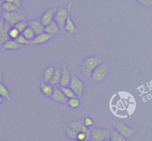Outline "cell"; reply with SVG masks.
Instances as JSON below:
<instances>
[{"instance_id": "cell-1", "label": "cell", "mask_w": 152, "mask_h": 141, "mask_svg": "<svg viewBox=\"0 0 152 141\" xmlns=\"http://www.w3.org/2000/svg\"><path fill=\"white\" fill-rule=\"evenodd\" d=\"M103 62L102 59L98 56H91L84 59L81 64L80 69L86 77H91L94 70Z\"/></svg>"}, {"instance_id": "cell-2", "label": "cell", "mask_w": 152, "mask_h": 141, "mask_svg": "<svg viewBox=\"0 0 152 141\" xmlns=\"http://www.w3.org/2000/svg\"><path fill=\"white\" fill-rule=\"evenodd\" d=\"M109 73V68L106 62H102L92 72L91 79L95 83H101L105 81Z\"/></svg>"}, {"instance_id": "cell-3", "label": "cell", "mask_w": 152, "mask_h": 141, "mask_svg": "<svg viewBox=\"0 0 152 141\" xmlns=\"http://www.w3.org/2000/svg\"><path fill=\"white\" fill-rule=\"evenodd\" d=\"M2 17L10 26H14L17 22L22 20H26L28 19V16L25 12L21 10L13 12L3 11Z\"/></svg>"}, {"instance_id": "cell-4", "label": "cell", "mask_w": 152, "mask_h": 141, "mask_svg": "<svg viewBox=\"0 0 152 141\" xmlns=\"http://www.w3.org/2000/svg\"><path fill=\"white\" fill-rule=\"evenodd\" d=\"M111 123H112L114 129L118 131L123 136L126 137L128 140L132 139V137L134 136V134L135 132L134 129H133L132 127L126 125L123 122L118 120H114L111 121Z\"/></svg>"}, {"instance_id": "cell-5", "label": "cell", "mask_w": 152, "mask_h": 141, "mask_svg": "<svg viewBox=\"0 0 152 141\" xmlns=\"http://www.w3.org/2000/svg\"><path fill=\"white\" fill-rule=\"evenodd\" d=\"M91 129V141H102L103 140L110 137L111 130L108 129L99 127L90 128Z\"/></svg>"}, {"instance_id": "cell-6", "label": "cell", "mask_w": 152, "mask_h": 141, "mask_svg": "<svg viewBox=\"0 0 152 141\" xmlns=\"http://www.w3.org/2000/svg\"><path fill=\"white\" fill-rule=\"evenodd\" d=\"M69 87L74 91L77 97L81 98L83 96L85 91V83L80 77L74 74H72Z\"/></svg>"}, {"instance_id": "cell-7", "label": "cell", "mask_w": 152, "mask_h": 141, "mask_svg": "<svg viewBox=\"0 0 152 141\" xmlns=\"http://www.w3.org/2000/svg\"><path fill=\"white\" fill-rule=\"evenodd\" d=\"M68 13H69L68 8L64 7H58L57 11H56V14L54 16L53 21H55L58 24V25H59V28H61L62 31H65V22H66Z\"/></svg>"}, {"instance_id": "cell-8", "label": "cell", "mask_w": 152, "mask_h": 141, "mask_svg": "<svg viewBox=\"0 0 152 141\" xmlns=\"http://www.w3.org/2000/svg\"><path fill=\"white\" fill-rule=\"evenodd\" d=\"M11 27L12 26H10L4 20V18L1 17V21H0V50H1L3 44L6 41L10 39V37L8 36V31Z\"/></svg>"}, {"instance_id": "cell-9", "label": "cell", "mask_w": 152, "mask_h": 141, "mask_svg": "<svg viewBox=\"0 0 152 141\" xmlns=\"http://www.w3.org/2000/svg\"><path fill=\"white\" fill-rule=\"evenodd\" d=\"M71 7H72V1H70L68 4V10H69V13H68V18H67L66 22H65V31H66L68 34H71V35H74L77 34L78 32L77 26H76L75 23L73 21L72 18L71 16Z\"/></svg>"}, {"instance_id": "cell-10", "label": "cell", "mask_w": 152, "mask_h": 141, "mask_svg": "<svg viewBox=\"0 0 152 141\" xmlns=\"http://www.w3.org/2000/svg\"><path fill=\"white\" fill-rule=\"evenodd\" d=\"M58 7H52V8L48 9V10H46L44 13L40 17V20H41L42 23L43 24L45 27L48 25L49 24L51 23L53 21L54 19V16L56 14V11H57Z\"/></svg>"}, {"instance_id": "cell-11", "label": "cell", "mask_w": 152, "mask_h": 141, "mask_svg": "<svg viewBox=\"0 0 152 141\" xmlns=\"http://www.w3.org/2000/svg\"><path fill=\"white\" fill-rule=\"evenodd\" d=\"M71 77H72V74L69 71V69L67 68V65L65 63H63L62 65V77H61V80L59 86H60V87L69 86L71 80Z\"/></svg>"}, {"instance_id": "cell-12", "label": "cell", "mask_w": 152, "mask_h": 141, "mask_svg": "<svg viewBox=\"0 0 152 141\" xmlns=\"http://www.w3.org/2000/svg\"><path fill=\"white\" fill-rule=\"evenodd\" d=\"M53 37H54L53 35H50V34H48L46 32L42 33V34H38V35H36L34 39L31 41V45H37L44 44V43L48 42L50 39H52Z\"/></svg>"}, {"instance_id": "cell-13", "label": "cell", "mask_w": 152, "mask_h": 141, "mask_svg": "<svg viewBox=\"0 0 152 141\" xmlns=\"http://www.w3.org/2000/svg\"><path fill=\"white\" fill-rule=\"evenodd\" d=\"M51 98L55 102H59V103H67V101L68 99L66 97V96L64 94L62 89L60 88L59 85L54 86V91H53Z\"/></svg>"}, {"instance_id": "cell-14", "label": "cell", "mask_w": 152, "mask_h": 141, "mask_svg": "<svg viewBox=\"0 0 152 141\" xmlns=\"http://www.w3.org/2000/svg\"><path fill=\"white\" fill-rule=\"evenodd\" d=\"M28 25L35 31L37 35L45 32V26L42 23L40 18L39 19H32V20L28 21Z\"/></svg>"}, {"instance_id": "cell-15", "label": "cell", "mask_w": 152, "mask_h": 141, "mask_svg": "<svg viewBox=\"0 0 152 141\" xmlns=\"http://www.w3.org/2000/svg\"><path fill=\"white\" fill-rule=\"evenodd\" d=\"M22 47V45L19 44L17 42L15 39H8L7 41H6L3 44L2 47H1V50L2 51H4V50H18V49L21 48Z\"/></svg>"}, {"instance_id": "cell-16", "label": "cell", "mask_w": 152, "mask_h": 141, "mask_svg": "<svg viewBox=\"0 0 152 141\" xmlns=\"http://www.w3.org/2000/svg\"><path fill=\"white\" fill-rule=\"evenodd\" d=\"M40 90L42 92L43 94L47 97H51L52 94L54 91V86L49 83H45L42 82L39 85Z\"/></svg>"}, {"instance_id": "cell-17", "label": "cell", "mask_w": 152, "mask_h": 141, "mask_svg": "<svg viewBox=\"0 0 152 141\" xmlns=\"http://www.w3.org/2000/svg\"><path fill=\"white\" fill-rule=\"evenodd\" d=\"M61 77H62V66H60L59 65H55L54 74H53V78L49 83L53 85V86L59 85L61 80Z\"/></svg>"}, {"instance_id": "cell-18", "label": "cell", "mask_w": 152, "mask_h": 141, "mask_svg": "<svg viewBox=\"0 0 152 141\" xmlns=\"http://www.w3.org/2000/svg\"><path fill=\"white\" fill-rule=\"evenodd\" d=\"M62 30L59 28V26L58 25V24L56 23L55 21H53L50 24H49L48 25L45 27V32L48 33V34H50V35H56V34H59V33L62 32Z\"/></svg>"}, {"instance_id": "cell-19", "label": "cell", "mask_w": 152, "mask_h": 141, "mask_svg": "<svg viewBox=\"0 0 152 141\" xmlns=\"http://www.w3.org/2000/svg\"><path fill=\"white\" fill-rule=\"evenodd\" d=\"M55 71V65H50L45 68L43 72V82L45 83H50V80L53 78V74Z\"/></svg>"}, {"instance_id": "cell-20", "label": "cell", "mask_w": 152, "mask_h": 141, "mask_svg": "<svg viewBox=\"0 0 152 141\" xmlns=\"http://www.w3.org/2000/svg\"><path fill=\"white\" fill-rule=\"evenodd\" d=\"M110 139L111 141H129V140L123 136V134L120 133L115 129L111 130V134H110Z\"/></svg>"}, {"instance_id": "cell-21", "label": "cell", "mask_w": 152, "mask_h": 141, "mask_svg": "<svg viewBox=\"0 0 152 141\" xmlns=\"http://www.w3.org/2000/svg\"><path fill=\"white\" fill-rule=\"evenodd\" d=\"M0 95L4 98V99L10 101L11 100V96L9 89L7 86L4 84L1 81H0Z\"/></svg>"}, {"instance_id": "cell-22", "label": "cell", "mask_w": 152, "mask_h": 141, "mask_svg": "<svg viewBox=\"0 0 152 141\" xmlns=\"http://www.w3.org/2000/svg\"><path fill=\"white\" fill-rule=\"evenodd\" d=\"M1 8L3 11L5 12L16 11V10H19L20 9L16 4H13V3L7 2V1H4V3H2V4L1 6Z\"/></svg>"}, {"instance_id": "cell-23", "label": "cell", "mask_w": 152, "mask_h": 141, "mask_svg": "<svg viewBox=\"0 0 152 141\" xmlns=\"http://www.w3.org/2000/svg\"><path fill=\"white\" fill-rule=\"evenodd\" d=\"M67 105L69 108H72V109H75V108H80V105H81V102H80V98L77 97H73L70 98L67 101Z\"/></svg>"}, {"instance_id": "cell-24", "label": "cell", "mask_w": 152, "mask_h": 141, "mask_svg": "<svg viewBox=\"0 0 152 141\" xmlns=\"http://www.w3.org/2000/svg\"><path fill=\"white\" fill-rule=\"evenodd\" d=\"M22 34L27 39L29 40V41H31V40L34 39V37L37 35L35 31H34L30 26H28V28L22 33Z\"/></svg>"}, {"instance_id": "cell-25", "label": "cell", "mask_w": 152, "mask_h": 141, "mask_svg": "<svg viewBox=\"0 0 152 141\" xmlns=\"http://www.w3.org/2000/svg\"><path fill=\"white\" fill-rule=\"evenodd\" d=\"M60 87V86H59ZM60 88L62 89V92L64 93V94L66 96V97L68 99H70V98H73V97H76L77 95L76 94L74 93V91L69 87V86H65V87H60Z\"/></svg>"}, {"instance_id": "cell-26", "label": "cell", "mask_w": 152, "mask_h": 141, "mask_svg": "<svg viewBox=\"0 0 152 141\" xmlns=\"http://www.w3.org/2000/svg\"><path fill=\"white\" fill-rule=\"evenodd\" d=\"M65 132H66L67 136L68 137L69 139L77 140V134H78V132L77 131L74 130L72 128H70L68 126V127L65 128Z\"/></svg>"}, {"instance_id": "cell-27", "label": "cell", "mask_w": 152, "mask_h": 141, "mask_svg": "<svg viewBox=\"0 0 152 141\" xmlns=\"http://www.w3.org/2000/svg\"><path fill=\"white\" fill-rule=\"evenodd\" d=\"M20 34L21 33L19 32V30L16 29L14 26H12L8 31V36L10 37V39H11L16 40Z\"/></svg>"}, {"instance_id": "cell-28", "label": "cell", "mask_w": 152, "mask_h": 141, "mask_svg": "<svg viewBox=\"0 0 152 141\" xmlns=\"http://www.w3.org/2000/svg\"><path fill=\"white\" fill-rule=\"evenodd\" d=\"M28 26H29V25H28V22H27L26 20L20 21V22H17V23L14 25L15 28H16V29L19 30V32H20L21 34H22Z\"/></svg>"}, {"instance_id": "cell-29", "label": "cell", "mask_w": 152, "mask_h": 141, "mask_svg": "<svg viewBox=\"0 0 152 141\" xmlns=\"http://www.w3.org/2000/svg\"><path fill=\"white\" fill-rule=\"evenodd\" d=\"M16 41L19 44L22 45V46L23 45H31V41H29L28 39H27L22 34L19 36L17 39H16Z\"/></svg>"}, {"instance_id": "cell-30", "label": "cell", "mask_w": 152, "mask_h": 141, "mask_svg": "<svg viewBox=\"0 0 152 141\" xmlns=\"http://www.w3.org/2000/svg\"><path fill=\"white\" fill-rule=\"evenodd\" d=\"M83 124L86 126L87 128H91L94 126V120L91 117H86L85 118H83Z\"/></svg>"}, {"instance_id": "cell-31", "label": "cell", "mask_w": 152, "mask_h": 141, "mask_svg": "<svg viewBox=\"0 0 152 141\" xmlns=\"http://www.w3.org/2000/svg\"><path fill=\"white\" fill-rule=\"evenodd\" d=\"M77 140H79V141L89 140L88 137V134L86 133V132H78Z\"/></svg>"}, {"instance_id": "cell-32", "label": "cell", "mask_w": 152, "mask_h": 141, "mask_svg": "<svg viewBox=\"0 0 152 141\" xmlns=\"http://www.w3.org/2000/svg\"><path fill=\"white\" fill-rule=\"evenodd\" d=\"M140 4L145 7H152V0H136Z\"/></svg>"}, {"instance_id": "cell-33", "label": "cell", "mask_w": 152, "mask_h": 141, "mask_svg": "<svg viewBox=\"0 0 152 141\" xmlns=\"http://www.w3.org/2000/svg\"><path fill=\"white\" fill-rule=\"evenodd\" d=\"M4 1H7V2L13 3V4H16V6H18L19 8H21V7H22V0H4Z\"/></svg>"}, {"instance_id": "cell-34", "label": "cell", "mask_w": 152, "mask_h": 141, "mask_svg": "<svg viewBox=\"0 0 152 141\" xmlns=\"http://www.w3.org/2000/svg\"><path fill=\"white\" fill-rule=\"evenodd\" d=\"M4 98H3L2 96H1V95H0V105H1V104L2 103V102H3V101H4Z\"/></svg>"}, {"instance_id": "cell-35", "label": "cell", "mask_w": 152, "mask_h": 141, "mask_svg": "<svg viewBox=\"0 0 152 141\" xmlns=\"http://www.w3.org/2000/svg\"><path fill=\"white\" fill-rule=\"evenodd\" d=\"M1 17H2V10H1V8L0 7V21H1Z\"/></svg>"}, {"instance_id": "cell-36", "label": "cell", "mask_w": 152, "mask_h": 141, "mask_svg": "<svg viewBox=\"0 0 152 141\" xmlns=\"http://www.w3.org/2000/svg\"><path fill=\"white\" fill-rule=\"evenodd\" d=\"M1 77H2V73H1V71H0V81L1 80Z\"/></svg>"}, {"instance_id": "cell-37", "label": "cell", "mask_w": 152, "mask_h": 141, "mask_svg": "<svg viewBox=\"0 0 152 141\" xmlns=\"http://www.w3.org/2000/svg\"><path fill=\"white\" fill-rule=\"evenodd\" d=\"M102 141H111V139H110V138H107V139L103 140H102Z\"/></svg>"}, {"instance_id": "cell-38", "label": "cell", "mask_w": 152, "mask_h": 141, "mask_svg": "<svg viewBox=\"0 0 152 141\" xmlns=\"http://www.w3.org/2000/svg\"><path fill=\"white\" fill-rule=\"evenodd\" d=\"M68 141H79L77 140H71V139H69V140Z\"/></svg>"}]
</instances>
